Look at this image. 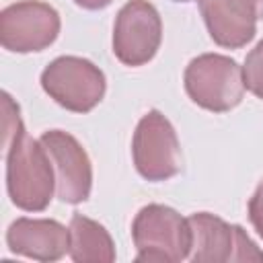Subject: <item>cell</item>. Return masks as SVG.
Segmentation results:
<instances>
[{"instance_id":"17","label":"cell","mask_w":263,"mask_h":263,"mask_svg":"<svg viewBox=\"0 0 263 263\" xmlns=\"http://www.w3.org/2000/svg\"><path fill=\"white\" fill-rule=\"evenodd\" d=\"M177 2H191V0H177Z\"/></svg>"},{"instance_id":"7","label":"cell","mask_w":263,"mask_h":263,"mask_svg":"<svg viewBox=\"0 0 263 263\" xmlns=\"http://www.w3.org/2000/svg\"><path fill=\"white\" fill-rule=\"evenodd\" d=\"M60 33V14L41 0H21L0 12V43L8 51L29 53L49 47Z\"/></svg>"},{"instance_id":"4","label":"cell","mask_w":263,"mask_h":263,"mask_svg":"<svg viewBox=\"0 0 263 263\" xmlns=\"http://www.w3.org/2000/svg\"><path fill=\"white\" fill-rule=\"evenodd\" d=\"M43 90L64 109L88 113L105 95V74L88 60L62 55L41 72Z\"/></svg>"},{"instance_id":"1","label":"cell","mask_w":263,"mask_h":263,"mask_svg":"<svg viewBox=\"0 0 263 263\" xmlns=\"http://www.w3.org/2000/svg\"><path fill=\"white\" fill-rule=\"evenodd\" d=\"M4 150L10 201L25 212L45 210L55 191V173L41 140H33L21 125L4 138Z\"/></svg>"},{"instance_id":"9","label":"cell","mask_w":263,"mask_h":263,"mask_svg":"<svg viewBox=\"0 0 263 263\" xmlns=\"http://www.w3.org/2000/svg\"><path fill=\"white\" fill-rule=\"evenodd\" d=\"M39 140L53 164L55 195L64 203L86 201L92 187V166L80 142L62 129L43 132Z\"/></svg>"},{"instance_id":"11","label":"cell","mask_w":263,"mask_h":263,"mask_svg":"<svg viewBox=\"0 0 263 263\" xmlns=\"http://www.w3.org/2000/svg\"><path fill=\"white\" fill-rule=\"evenodd\" d=\"M201 16L210 37L222 47H242L257 31V21L234 10L226 0H201Z\"/></svg>"},{"instance_id":"3","label":"cell","mask_w":263,"mask_h":263,"mask_svg":"<svg viewBox=\"0 0 263 263\" xmlns=\"http://www.w3.org/2000/svg\"><path fill=\"white\" fill-rule=\"evenodd\" d=\"M185 90L195 105L208 111H230L245 95L242 68L228 55L201 53L185 70Z\"/></svg>"},{"instance_id":"10","label":"cell","mask_w":263,"mask_h":263,"mask_svg":"<svg viewBox=\"0 0 263 263\" xmlns=\"http://www.w3.org/2000/svg\"><path fill=\"white\" fill-rule=\"evenodd\" d=\"M6 242L16 255L58 261L70 253V228L47 218H18L8 226Z\"/></svg>"},{"instance_id":"12","label":"cell","mask_w":263,"mask_h":263,"mask_svg":"<svg viewBox=\"0 0 263 263\" xmlns=\"http://www.w3.org/2000/svg\"><path fill=\"white\" fill-rule=\"evenodd\" d=\"M70 257L78 263H111L115 259V245L99 222L76 214L70 220Z\"/></svg>"},{"instance_id":"2","label":"cell","mask_w":263,"mask_h":263,"mask_svg":"<svg viewBox=\"0 0 263 263\" xmlns=\"http://www.w3.org/2000/svg\"><path fill=\"white\" fill-rule=\"evenodd\" d=\"M138 261H183L191 253V226L168 205L150 203L142 208L132 224Z\"/></svg>"},{"instance_id":"5","label":"cell","mask_w":263,"mask_h":263,"mask_svg":"<svg viewBox=\"0 0 263 263\" xmlns=\"http://www.w3.org/2000/svg\"><path fill=\"white\" fill-rule=\"evenodd\" d=\"M132 156L138 173L148 181H164L181 171V146L171 121L156 109L136 125Z\"/></svg>"},{"instance_id":"16","label":"cell","mask_w":263,"mask_h":263,"mask_svg":"<svg viewBox=\"0 0 263 263\" xmlns=\"http://www.w3.org/2000/svg\"><path fill=\"white\" fill-rule=\"evenodd\" d=\"M78 6L86 8V10H99V8H105L109 6L113 0H74Z\"/></svg>"},{"instance_id":"13","label":"cell","mask_w":263,"mask_h":263,"mask_svg":"<svg viewBox=\"0 0 263 263\" xmlns=\"http://www.w3.org/2000/svg\"><path fill=\"white\" fill-rule=\"evenodd\" d=\"M242 80L249 92L263 99V41H259L249 51L242 66Z\"/></svg>"},{"instance_id":"6","label":"cell","mask_w":263,"mask_h":263,"mask_svg":"<svg viewBox=\"0 0 263 263\" xmlns=\"http://www.w3.org/2000/svg\"><path fill=\"white\" fill-rule=\"evenodd\" d=\"M193 242L189 259L195 263H222V261H263V251L236 226L226 224L222 218L197 212L189 218Z\"/></svg>"},{"instance_id":"14","label":"cell","mask_w":263,"mask_h":263,"mask_svg":"<svg viewBox=\"0 0 263 263\" xmlns=\"http://www.w3.org/2000/svg\"><path fill=\"white\" fill-rule=\"evenodd\" d=\"M249 220L255 226L257 234L263 238V181L257 185L253 197L249 199Z\"/></svg>"},{"instance_id":"15","label":"cell","mask_w":263,"mask_h":263,"mask_svg":"<svg viewBox=\"0 0 263 263\" xmlns=\"http://www.w3.org/2000/svg\"><path fill=\"white\" fill-rule=\"evenodd\" d=\"M226 4L255 21L263 18V0H226Z\"/></svg>"},{"instance_id":"8","label":"cell","mask_w":263,"mask_h":263,"mask_svg":"<svg viewBox=\"0 0 263 263\" xmlns=\"http://www.w3.org/2000/svg\"><path fill=\"white\" fill-rule=\"evenodd\" d=\"M162 41V21L148 0H129L121 6L113 27V53L125 66L150 62Z\"/></svg>"}]
</instances>
